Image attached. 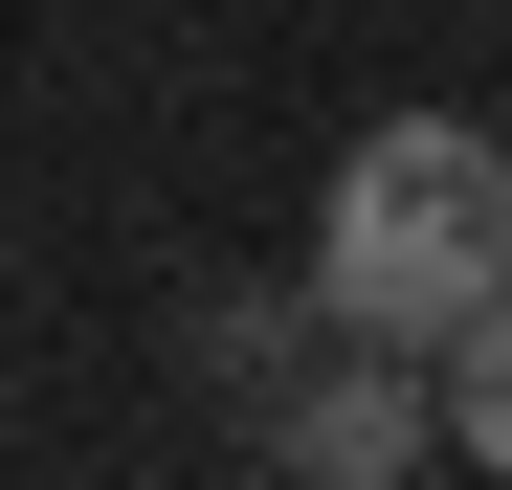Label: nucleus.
Listing matches in <instances>:
<instances>
[{"label": "nucleus", "mask_w": 512, "mask_h": 490, "mask_svg": "<svg viewBox=\"0 0 512 490\" xmlns=\"http://www.w3.org/2000/svg\"><path fill=\"white\" fill-rule=\"evenodd\" d=\"M423 379H446V446H468V468H512V290H490V312H468Z\"/></svg>", "instance_id": "4"}, {"label": "nucleus", "mask_w": 512, "mask_h": 490, "mask_svg": "<svg viewBox=\"0 0 512 490\" xmlns=\"http://www.w3.org/2000/svg\"><path fill=\"white\" fill-rule=\"evenodd\" d=\"M490 290H512V134L379 112L357 156H334V201H312V312L357 357H446Z\"/></svg>", "instance_id": "1"}, {"label": "nucleus", "mask_w": 512, "mask_h": 490, "mask_svg": "<svg viewBox=\"0 0 512 490\" xmlns=\"http://www.w3.org/2000/svg\"><path fill=\"white\" fill-rule=\"evenodd\" d=\"M423 446H446V379H423V357H357V335H334V379L268 401V468L290 490H401Z\"/></svg>", "instance_id": "2"}, {"label": "nucleus", "mask_w": 512, "mask_h": 490, "mask_svg": "<svg viewBox=\"0 0 512 490\" xmlns=\"http://www.w3.org/2000/svg\"><path fill=\"white\" fill-rule=\"evenodd\" d=\"M290 335H334L312 290H201V312H179V357H201V379H290Z\"/></svg>", "instance_id": "3"}]
</instances>
